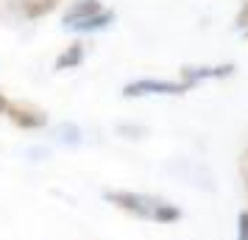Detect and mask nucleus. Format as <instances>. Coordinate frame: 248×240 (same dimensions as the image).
<instances>
[{
    "mask_svg": "<svg viewBox=\"0 0 248 240\" xmlns=\"http://www.w3.org/2000/svg\"><path fill=\"white\" fill-rule=\"evenodd\" d=\"M234 240H248V209L237 215V238Z\"/></svg>",
    "mask_w": 248,
    "mask_h": 240,
    "instance_id": "9",
    "label": "nucleus"
},
{
    "mask_svg": "<svg viewBox=\"0 0 248 240\" xmlns=\"http://www.w3.org/2000/svg\"><path fill=\"white\" fill-rule=\"evenodd\" d=\"M190 87L184 81L170 79H137L123 87V98H145V95H184Z\"/></svg>",
    "mask_w": 248,
    "mask_h": 240,
    "instance_id": "2",
    "label": "nucleus"
},
{
    "mask_svg": "<svg viewBox=\"0 0 248 240\" xmlns=\"http://www.w3.org/2000/svg\"><path fill=\"white\" fill-rule=\"evenodd\" d=\"M234 25L240 31H248V0L240 6V12H237V17H234Z\"/></svg>",
    "mask_w": 248,
    "mask_h": 240,
    "instance_id": "10",
    "label": "nucleus"
},
{
    "mask_svg": "<svg viewBox=\"0 0 248 240\" xmlns=\"http://www.w3.org/2000/svg\"><path fill=\"white\" fill-rule=\"evenodd\" d=\"M234 73V64H217V67H181L179 73V81H184L187 87H195L198 81H206V79H226Z\"/></svg>",
    "mask_w": 248,
    "mask_h": 240,
    "instance_id": "4",
    "label": "nucleus"
},
{
    "mask_svg": "<svg viewBox=\"0 0 248 240\" xmlns=\"http://www.w3.org/2000/svg\"><path fill=\"white\" fill-rule=\"evenodd\" d=\"M246 193H248V182H246Z\"/></svg>",
    "mask_w": 248,
    "mask_h": 240,
    "instance_id": "12",
    "label": "nucleus"
},
{
    "mask_svg": "<svg viewBox=\"0 0 248 240\" xmlns=\"http://www.w3.org/2000/svg\"><path fill=\"white\" fill-rule=\"evenodd\" d=\"M103 201L134 218L151 221V224H176V221H181L179 207L168 198H159V195L134 193V190H103Z\"/></svg>",
    "mask_w": 248,
    "mask_h": 240,
    "instance_id": "1",
    "label": "nucleus"
},
{
    "mask_svg": "<svg viewBox=\"0 0 248 240\" xmlns=\"http://www.w3.org/2000/svg\"><path fill=\"white\" fill-rule=\"evenodd\" d=\"M62 0H20V12L28 17V20H39L56 9Z\"/></svg>",
    "mask_w": 248,
    "mask_h": 240,
    "instance_id": "7",
    "label": "nucleus"
},
{
    "mask_svg": "<svg viewBox=\"0 0 248 240\" xmlns=\"http://www.w3.org/2000/svg\"><path fill=\"white\" fill-rule=\"evenodd\" d=\"M98 12H103L101 0H76V3H70L67 14H64V25L73 28L76 23H81V20H87V17H92Z\"/></svg>",
    "mask_w": 248,
    "mask_h": 240,
    "instance_id": "5",
    "label": "nucleus"
},
{
    "mask_svg": "<svg viewBox=\"0 0 248 240\" xmlns=\"http://www.w3.org/2000/svg\"><path fill=\"white\" fill-rule=\"evenodd\" d=\"M6 117H9L17 128H25V131H34V128L47 126V112L39 109V106H34V103H28V101H9Z\"/></svg>",
    "mask_w": 248,
    "mask_h": 240,
    "instance_id": "3",
    "label": "nucleus"
},
{
    "mask_svg": "<svg viewBox=\"0 0 248 240\" xmlns=\"http://www.w3.org/2000/svg\"><path fill=\"white\" fill-rule=\"evenodd\" d=\"M6 109H9V98L0 92V114H6Z\"/></svg>",
    "mask_w": 248,
    "mask_h": 240,
    "instance_id": "11",
    "label": "nucleus"
},
{
    "mask_svg": "<svg viewBox=\"0 0 248 240\" xmlns=\"http://www.w3.org/2000/svg\"><path fill=\"white\" fill-rule=\"evenodd\" d=\"M114 23V14L112 12H98V14H92V17H87V20H81V23L73 25V31H101V28H106V25H112Z\"/></svg>",
    "mask_w": 248,
    "mask_h": 240,
    "instance_id": "8",
    "label": "nucleus"
},
{
    "mask_svg": "<svg viewBox=\"0 0 248 240\" xmlns=\"http://www.w3.org/2000/svg\"><path fill=\"white\" fill-rule=\"evenodd\" d=\"M246 39H248V31H246Z\"/></svg>",
    "mask_w": 248,
    "mask_h": 240,
    "instance_id": "13",
    "label": "nucleus"
},
{
    "mask_svg": "<svg viewBox=\"0 0 248 240\" xmlns=\"http://www.w3.org/2000/svg\"><path fill=\"white\" fill-rule=\"evenodd\" d=\"M84 62V42H70L62 53L56 56V64L53 67L62 73V70H76Z\"/></svg>",
    "mask_w": 248,
    "mask_h": 240,
    "instance_id": "6",
    "label": "nucleus"
}]
</instances>
